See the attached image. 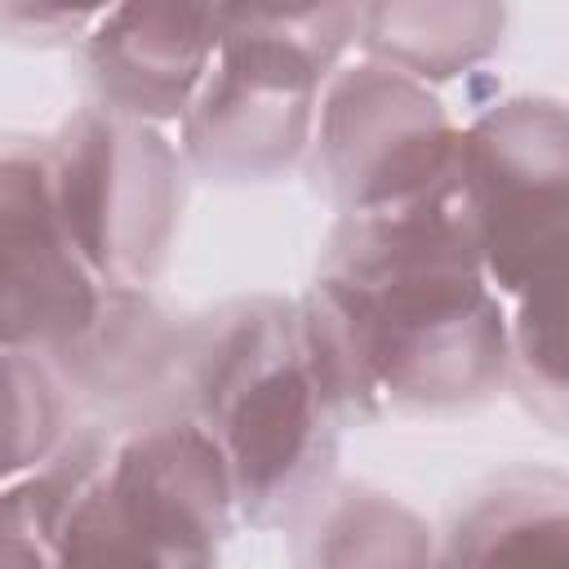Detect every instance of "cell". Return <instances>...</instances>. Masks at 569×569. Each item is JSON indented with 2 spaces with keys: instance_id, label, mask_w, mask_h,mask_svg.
<instances>
[{
  "instance_id": "1",
  "label": "cell",
  "mask_w": 569,
  "mask_h": 569,
  "mask_svg": "<svg viewBox=\"0 0 569 569\" xmlns=\"http://www.w3.org/2000/svg\"><path fill=\"white\" fill-rule=\"evenodd\" d=\"M178 378L231 476V502L244 516H271L298 502L320 476L333 418L342 413L325 382L302 316L280 302H240L178 342Z\"/></svg>"
},
{
  "instance_id": "3",
  "label": "cell",
  "mask_w": 569,
  "mask_h": 569,
  "mask_svg": "<svg viewBox=\"0 0 569 569\" xmlns=\"http://www.w3.org/2000/svg\"><path fill=\"white\" fill-rule=\"evenodd\" d=\"M53 209L67 244L102 284H142L178 213L173 151L120 116H76L49 151Z\"/></svg>"
},
{
  "instance_id": "12",
  "label": "cell",
  "mask_w": 569,
  "mask_h": 569,
  "mask_svg": "<svg viewBox=\"0 0 569 569\" xmlns=\"http://www.w3.org/2000/svg\"><path fill=\"white\" fill-rule=\"evenodd\" d=\"M67 391L36 351L0 347V480L31 471L62 445Z\"/></svg>"
},
{
  "instance_id": "8",
  "label": "cell",
  "mask_w": 569,
  "mask_h": 569,
  "mask_svg": "<svg viewBox=\"0 0 569 569\" xmlns=\"http://www.w3.org/2000/svg\"><path fill=\"white\" fill-rule=\"evenodd\" d=\"M98 298V276L67 240L0 236V347L58 356L89 329Z\"/></svg>"
},
{
  "instance_id": "5",
  "label": "cell",
  "mask_w": 569,
  "mask_h": 569,
  "mask_svg": "<svg viewBox=\"0 0 569 569\" xmlns=\"http://www.w3.org/2000/svg\"><path fill=\"white\" fill-rule=\"evenodd\" d=\"M325 62L280 36L227 27L187 102V151L222 178H267L307 142Z\"/></svg>"
},
{
  "instance_id": "2",
  "label": "cell",
  "mask_w": 569,
  "mask_h": 569,
  "mask_svg": "<svg viewBox=\"0 0 569 569\" xmlns=\"http://www.w3.org/2000/svg\"><path fill=\"white\" fill-rule=\"evenodd\" d=\"M231 476L196 413L107 440L80 485L58 560H209L227 529Z\"/></svg>"
},
{
  "instance_id": "9",
  "label": "cell",
  "mask_w": 569,
  "mask_h": 569,
  "mask_svg": "<svg viewBox=\"0 0 569 569\" xmlns=\"http://www.w3.org/2000/svg\"><path fill=\"white\" fill-rule=\"evenodd\" d=\"M365 44L405 76H453L498 40V0H356Z\"/></svg>"
},
{
  "instance_id": "13",
  "label": "cell",
  "mask_w": 569,
  "mask_h": 569,
  "mask_svg": "<svg viewBox=\"0 0 569 569\" xmlns=\"http://www.w3.org/2000/svg\"><path fill=\"white\" fill-rule=\"evenodd\" d=\"M560 284H538L525 293L516 333H511V360L520 369V382L542 391L551 409L560 413V387H565V325H560Z\"/></svg>"
},
{
  "instance_id": "10",
  "label": "cell",
  "mask_w": 569,
  "mask_h": 569,
  "mask_svg": "<svg viewBox=\"0 0 569 569\" xmlns=\"http://www.w3.org/2000/svg\"><path fill=\"white\" fill-rule=\"evenodd\" d=\"M565 485L560 476H507L485 498H476L453 525L458 560H493V556H533L565 560Z\"/></svg>"
},
{
  "instance_id": "14",
  "label": "cell",
  "mask_w": 569,
  "mask_h": 569,
  "mask_svg": "<svg viewBox=\"0 0 569 569\" xmlns=\"http://www.w3.org/2000/svg\"><path fill=\"white\" fill-rule=\"evenodd\" d=\"M111 0H0V27L18 36H71Z\"/></svg>"
},
{
  "instance_id": "6",
  "label": "cell",
  "mask_w": 569,
  "mask_h": 569,
  "mask_svg": "<svg viewBox=\"0 0 569 569\" xmlns=\"http://www.w3.org/2000/svg\"><path fill=\"white\" fill-rule=\"evenodd\" d=\"M453 124L440 102L396 67H356L333 80L320 111V164L329 191L351 209L418 196L453 169Z\"/></svg>"
},
{
  "instance_id": "4",
  "label": "cell",
  "mask_w": 569,
  "mask_h": 569,
  "mask_svg": "<svg viewBox=\"0 0 569 569\" xmlns=\"http://www.w3.org/2000/svg\"><path fill=\"white\" fill-rule=\"evenodd\" d=\"M565 116L560 102L493 107L458 138V182L480 267L511 293L565 280Z\"/></svg>"
},
{
  "instance_id": "7",
  "label": "cell",
  "mask_w": 569,
  "mask_h": 569,
  "mask_svg": "<svg viewBox=\"0 0 569 569\" xmlns=\"http://www.w3.org/2000/svg\"><path fill=\"white\" fill-rule=\"evenodd\" d=\"M227 31V0H111L89 36V71L120 116H178Z\"/></svg>"
},
{
  "instance_id": "11",
  "label": "cell",
  "mask_w": 569,
  "mask_h": 569,
  "mask_svg": "<svg viewBox=\"0 0 569 569\" xmlns=\"http://www.w3.org/2000/svg\"><path fill=\"white\" fill-rule=\"evenodd\" d=\"M107 440L84 431L62 440L31 476L0 493V560H58L62 520L98 467Z\"/></svg>"
}]
</instances>
